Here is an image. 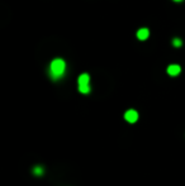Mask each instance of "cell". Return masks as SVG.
Returning a JSON list of instances; mask_svg holds the SVG:
<instances>
[{
	"label": "cell",
	"instance_id": "6da1fadb",
	"mask_svg": "<svg viewBox=\"0 0 185 186\" xmlns=\"http://www.w3.org/2000/svg\"><path fill=\"white\" fill-rule=\"evenodd\" d=\"M65 68H66V65H65V61L61 58H55L51 62V70H49V74H51V77L53 80H57L60 77H62Z\"/></svg>",
	"mask_w": 185,
	"mask_h": 186
},
{
	"label": "cell",
	"instance_id": "7a4b0ae2",
	"mask_svg": "<svg viewBox=\"0 0 185 186\" xmlns=\"http://www.w3.org/2000/svg\"><path fill=\"white\" fill-rule=\"evenodd\" d=\"M124 118L127 121H129V123H134V121H137V119H138V114L136 110H128V112L124 114Z\"/></svg>",
	"mask_w": 185,
	"mask_h": 186
},
{
	"label": "cell",
	"instance_id": "3957f363",
	"mask_svg": "<svg viewBox=\"0 0 185 186\" xmlns=\"http://www.w3.org/2000/svg\"><path fill=\"white\" fill-rule=\"evenodd\" d=\"M180 71H181V68H180L179 65H170V66L167 67V74L170 76H176L180 74Z\"/></svg>",
	"mask_w": 185,
	"mask_h": 186
},
{
	"label": "cell",
	"instance_id": "277c9868",
	"mask_svg": "<svg viewBox=\"0 0 185 186\" xmlns=\"http://www.w3.org/2000/svg\"><path fill=\"white\" fill-rule=\"evenodd\" d=\"M148 36H150V30L147 28H141L137 32V38H138V39H141V41L147 39Z\"/></svg>",
	"mask_w": 185,
	"mask_h": 186
},
{
	"label": "cell",
	"instance_id": "5b68a950",
	"mask_svg": "<svg viewBox=\"0 0 185 186\" xmlns=\"http://www.w3.org/2000/svg\"><path fill=\"white\" fill-rule=\"evenodd\" d=\"M89 81H90V77L88 74H83L79 76V86H83V85H89Z\"/></svg>",
	"mask_w": 185,
	"mask_h": 186
},
{
	"label": "cell",
	"instance_id": "8992f818",
	"mask_svg": "<svg viewBox=\"0 0 185 186\" xmlns=\"http://www.w3.org/2000/svg\"><path fill=\"white\" fill-rule=\"evenodd\" d=\"M79 91L83 94H88L90 91V86L89 85H83V86H79Z\"/></svg>",
	"mask_w": 185,
	"mask_h": 186
},
{
	"label": "cell",
	"instance_id": "52a82bcc",
	"mask_svg": "<svg viewBox=\"0 0 185 186\" xmlns=\"http://www.w3.org/2000/svg\"><path fill=\"white\" fill-rule=\"evenodd\" d=\"M34 175H37V176H41L42 173H43V168L42 167H40V166H37V167H34Z\"/></svg>",
	"mask_w": 185,
	"mask_h": 186
},
{
	"label": "cell",
	"instance_id": "ba28073f",
	"mask_svg": "<svg viewBox=\"0 0 185 186\" xmlns=\"http://www.w3.org/2000/svg\"><path fill=\"white\" fill-rule=\"evenodd\" d=\"M172 44H174V46H175V47H180V46H181V44H183V42H181V41H180V39H179V38H175V39H174V41H172Z\"/></svg>",
	"mask_w": 185,
	"mask_h": 186
},
{
	"label": "cell",
	"instance_id": "9c48e42d",
	"mask_svg": "<svg viewBox=\"0 0 185 186\" xmlns=\"http://www.w3.org/2000/svg\"><path fill=\"white\" fill-rule=\"evenodd\" d=\"M174 1H181V0H174Z\"/></svg>",
	"mask_w": 185,
	"mask_h": 186
}]
</instances>
